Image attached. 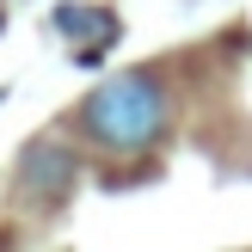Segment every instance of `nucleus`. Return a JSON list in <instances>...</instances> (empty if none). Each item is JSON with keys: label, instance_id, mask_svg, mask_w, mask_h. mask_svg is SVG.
Wrapping results in <instances>:
<instances>
[{"label": "nucleus", "instance_id": "nucleus-1", "mask_svg": "<svg viewBox=\"0 0 252 252\" xmlns=\"http://www.w3.org/2000/svg\"><path fill=\"white\" fill-rule=\"evenodd\" d=\"M74 123H80V135L93 148H105V154H142V148H154L160 135H166V86L148 68L111 74V80H98L93 93H86V105H80Z\"/></svg>", "mask_w": 252, "mask_h": 252}, {"label": "nucleus", "instance_id": "nucleus-3", "mask_svg": "<svg viewBox=\"0 0 252 252\" xmlns=\"http://www.w3.org/2000/svg\"><path fill=\"white\" fill-rule=\"evenodd\" d=\"M56 31L68 37V43L80 49H98L117 37V12L111 6H86V0H68V6H56Z\"/></svg>", "mask_w": 252, "mask_h": 252}, {"label": "nucleus", "instance_id": "nucleus-2", "mask_svg": "<svg viewBox=\"0 0 252 252\" xmlns=\"http://www.w3.org/2000/svg\"><path fill=\"white\" fill-rule=\"evenodd\" d=\"M74 154L62 142H31L19 154V191L31 197V203H62V197L74 191Z\"/></svg>", "mask_w": 252, "mask_h": 252}]
</instances>
